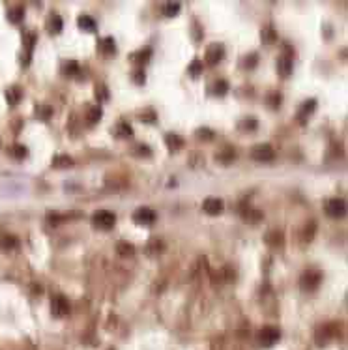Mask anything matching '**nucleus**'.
<instances>
[{
    "label": "nucleus",
    "instance_id": "nucleus-18",
    "mask_svg": "<svg viewBox=\"0 0 348 350\" xmlns=\"http://www.w3.org/2000/svg\"><path fill=\"white\" fill-rule=\"evenodd\" d=\"M150 55H152V49H150V47L139 49V51H135V53L131 55V60H135V62H146L148 58H150Z\"/></svg>",
    "mask_w": 348,
    "mask_h": 350
},
{
    "label": "nucleus",
    "instance_id": "nucleus-3",
    "mask_svg": "<svg viewBox=\"0 0 348 350\" xmlns=\"http://www.w3.org/2000/svg\"><path fill=\"white\" fill-rule=\"evenodd\" d=\"M275 156V150H273L272 144L268 143H260L257 146H253L251 150V158L257 159V161H270Z\"/></svg>",
    "mask_w": 348,
    "mask_h": 350
},
{
    "label": "nucleus",
    "instance_id": "nucleus-37",
    "mask_svg": "<svg viewBox=\"0 0 348 350\" xmlns=\"http://www.w3.org/2000/svg\"><path fill=\"white\" fill-rule=\"evenodd\" d=\"M137 154L148 156V154H150V146H148V144H137Z\"/></svg>",
    "mask_w": 348,
    "mask_h": 350
},
{
    "label": "nucleus",
    "instance_id": "nucleus-21",
    "mask_svg": "<svg viewBox=\"0 0 348 350\" xmlns=\"http://www.w3.org/2000/svg\"><path fill=\"white\" fill-rule=\"evenodd\" d=\"M23 15H25V10H23V6H15V8H12V10L8 12V17H10V21H12V23H19V21L23 19Z\"/></svg>",
    "mask_w": 348,
    "mask_h": 350
},
{
    "label": "nucleus",
    "instance_id": "nucleus-6",
    "mask_svg": "<svg viewBox=\"0 0 348 350\" xmlns=\"http://www.w3.org/2000/svg\"><path fill=\"white\" fill-rule=\"evenodd\" d=\"M292 60H294V56H292V53H290V49H287V51L277 58V69H279L281 77L290 75V71H292Z\"/></svg>",
    "mask_w": 348,
    "mask_h": 350
},
{
    "label": "nucleus",
    "instance_id": "nucleus-23",
    "mask_svg": "<svg viewBox=\"0 0 348 350\" xmlns=\"http://www.w3.org/2000/svg\"><path fill=\"white\" fill-rule=\"evenodd\" d=\"M116 133H118L120 137H131V135H133V128H131L128 122H120L118 124V128H116Z\"/></svg>",
    "mask_w": 348,
    "mask_h": 350
},
{
    "label": "nucleus",
    "instance_id": "nucleus-24",
    "mask_svg": "<svg viewBox=\"0 0 348 350\" xmlns=\"http://www.w3.org/2000/svg\"><path fill=\"white\" fill-rule=\"evenodd\" d=\"M266 240H268V244H272V246H279V244H283V232L272 230V232H268Z\"/></svg>",
    "mask_w": 348,
    "mask_h": 350
},
{
    "label": "nucleus",
    "instance_id": "nucleus-15",
    "mask_svg": "<svg viewBox=\"0 0 348 350\" xmlns=\"http://www.w3.org/2000/svg\"><path fill=\"white\" fill-rule=\"evenodd\" d=\"M210 90H212L213 94H217V96H223V94H226V90H228V82L225 79H215L212 82Z\"/></svg>",
    "mask_w": 348,
    "mask_h": 350
},
{
    "label": "nucleus",
    "instance_id": "nucleus-38",
    "mask_svg": "<svg viewBox=\"0 0 348 350\" xmlns=\"http://www.w3.org/2000/svg\"><path fill=\"white\" fill-rule=\"evenodd\" d=\"M234 156H236V152L232 150V148H226V152H225V154H221V156H219V159H232Z\"/></svg>",
    "mask_w": 348,
    "mask_h": 350
},
{
    "label": "nucleus",
    "instance_id": "nucleus-8",
    "mask_svg": "<svg viewBox=\"0 0 348 350\" xmlns=\"http://www.w3.org/2000/svg\"><path fill=\"white\" fill-rule=\"evenodd\" d=\"M225 56V47L221 45V43H212L210 47H208V51H206V62L208 64H217L221 58Z\"/></svg>",
    "mask_w": 348,
    "mask_h": 350
},
{
    "label": "nucleus",
    "instance_id": "nucleus-34",
    "mask_svg": "<svg viewBox=\"0 0 348 350\" xmlns=\"http://www.w3.org/2000/svg\"><path fill=\"white\" fill-rule=\"evenodd\" d=\"M200 69H202V62L198 60V58H195V60H193V64L189 66V73H193V75H198V73H200Z\"/></svg>",
    "mask_w": 348,
    "mask_h": 350
},
{
    "label": "nucleus",
    "instance_id": "nucleus-33",
    "mask_svg": "<svg viewBox=\"0 0 348 350\" xmlns=\"http://www.w3.org/2000/svg\"><path fill=\"white\" fill-rule=\"evenodd\" d=\"M197 137L198 139H212L213 137V131L210 128H198L197 130Z\"/></svg>",
    "mask_w": 348,
    "mask_h": 350
},
{
    "label": "nucleus",
    "instance_id": "nucleus-16",
    "mask_svg": "<svg viewBox=\"0 0 348 350\" xmlns=\"http://www.w3.org/2000/svg\"><path fill=\"white\" fill-rule=\"evenodd\" d=\"M47 28H49V32H55V34H58V32L62 30V19H60V15L51 14V17H49V21H47Z\"/></svg>",
    "mask_w": 348,
    "mask_h": 350
},
{
    "label": "nucleus",
    "instance_id": "nucleus-9",
    "mask_svg": "<svg viewBox=\"0 0 348 350\" xmlns=\"http://www.w3.org/2000/svg\"><path fill=\"white\" fill-rule=\"evenodd\" d=\"M314 109H316V99H313V97H311V99H305V101L301 103L300 109H298V120L303 124Z\"/></svg>",
    "mask_w": 348,
    "mask_h": 350
},
{
    "label": "nucleus",
    "instance_id": "nucleus-32",
    "mask_svg": "<svg viewBox=\"0 0 348 350\" xmlns=\"http://www.w3.org/2000/svg\"><path fill=\"white\" fill-rule=\"evenodd\" d=\"M96 96L99 97V101H103V99H107V97H109V92H107V86H105V84H97V86H96Z\"/></svg>",
    "mask_w": 348,
    "mask_h": 350
},
{
    "label": "nucleus",
    "instance_id": "nucleus-29",
    "mask_svg": "<svg viewBox=\"0 0 348 350\" xmlns=\"http://www.w3.org/2000/svg\"><path fill=\"white\" fill-rule=\"evenodd\" d=\"M180 12V4L178 2H167L163 6V14L165 15H174Z\"/></svg>",
    "mask_w": 348,
    "mask_h": 350
},
{
    "label": "nucleus",
    "instance_id": "nucleus-31",
    "mask_svg": "<svg viewBox=\"0 0 348 350\" xmlns=\"http://www.w3.org/2000/svg\"><path fill=\"white\" fill-rule=\"evenodd\" d=\"M281 99H283V97H281L279 92H273V94H270V96H268V103H270V107H273V109H277V107H279Z\"/></svg>",
    "mask_w": 348,
    "mask_h": 350
},
{
    "label": "nucleus",
    "instance_id": "nucleus-11",
    "mask_svg": "<svg viewBox=\"0 0 348 350\" xmlns=\"http://www.w3.org/2000/svg\"><path fill=\"white\" fill-rule=\"evenodd\" d=\"M260 339H262V343L266 344V346H270V344H273L279 339V331L275 328H264L262 333H260Z\"/></svg>",
    "mask_w": 348,
    "mask_h": 350
},
{
    "label": "nucleus",
    "instance_id": "nucleus-7",
    "mask_svg": "<svg viewBox=\"0 0 348 350\" xmlns=\"http://www.w3.org/2000/svg\"><path fill=\"white\" fill-rule=\"evenodd\" d=\"M223 208H225V202L221 199H217V197H208V199H204V202H202V210H204L206 213H210V215L221 213L223 212Z\"/></svg>",
    "mask_w": 348,
    "mask_h": 350
},
{
    "label": "nucleus",
    "instance_id": "nucleus-27",
    "mask_svg": "<svg viewBox=\"0 0 348 350\" xmlns=\"http://www.w3.org/2000/svg\"><path fill=\"white\" fill-rule=\"evenodd\" d=\"M12 156L15 159H23L27 156V146H23V144H14L12 146Z\"/></svg>",
    "mask_w": 348,
    "mask_h": 350
},
{
    "label": "nucleus",
    "instance_id": "nucleus-10",
    "mask_svg": "<svg viewBox=\"0 0 348 350\" xmlns=\"http://www.w3.org/2000/svg\"><path fill=\"white\" fill-rule=\"evenodd\" d=\"M68 300L64 298L62 294L58 296H53V313H55L56 316H64L66 313H68Z\"/></svg>",
    "mask_w": 348,
    "mask_h": 350
},
{
    "label": "nucleus",
    "instance_id": "nucleus-12",
    "mask_svg": "<svg viewBox=\"0 0 348 350\" xmlns=\"http://www.w3.org/2000/svg\"><path fill=\"white\" fill-rule=\"evenodd\" d=\"M97 47H99V51H101V53H107V55H110V53H114V51H116V43H114V40H112L110 36H105V38H101V40L97 41Z\"/></svg>",
    "mask_w": 348,
    "mask_h": 350
},
{
    "label": "nucleus",
    "instance_id": "nucleus-28",
    "mask_svg": "<svg viewBox=\"0 0 348 350\" xmlns=\"http://www.w3.org/2000/svg\"><path fill=\"white\" fill-rule=\"evenodd\" d=\"M240 128H242V130H255V128H257V118H255V116L242 118V122H240Z\"/></svg>",
    "mask_w": 348,
    "mask_h": 350
},
{
    "label": "nucleus",
    "instance_id": "nucleus-19",
    "mask_svg": "<svg viewBox=\"0 0 348 350\" xmlns=\"http://www.w3.org/2000/svg\"><path fill=\"white\" fill-rule=\"evenodd\" d=\"M53 165H55V167H71V165H73V159L69 158V156H66V154H58V156L53 158Z\"/></svg>",
    "mask_w": 348,
    "mask_h": 350
},
{
    "label": "nucleus",
    "instance_id": "nucleus-13",
    "mask_svg": "<svg viewBox=\"0 0 348 350\" xmlns=\"http://www.w3.org/2000/svg\"><path fill=\"white\" fill-rule=\"evenodd\" d=\"M165 143H167V146H169L171 150H178V148L184 146V139L180 137L178 133H167V135H165Z\"/></svg>",
    "mask_w": 348,
    "mask_h": 350
},
{
    "label": "nucleus",
    "instance_id": "nucleus-14",
    "mask_svg": "<svg viewBox=\"0 0 348 350\" xmlns=\"http://www.w3.org/2000/svg\"><path fill=\"white\" fill-rule=\"evenodd\" d=\"M77 25H79L82 30H88V32H94V30H96V21L92 19L90 15H79V17H77Z\"/></svg>",
    "mask_w": 348,
    "mask_h": 350
},
{
    "label": "nucleus",
    "instance_id": "nucleus-17",
    "mask_svg": "<svg viewBox=\"0 0 348 350\" xmlns=\"http://www.w3.org/2000/svg\"><path fill=\"white\" fill-rule=\"evenodd\" d=\"M116 251H118V255H122V257H131V255H135V246L130 244V242H120L116 246Z\"/></svg>",
    "mask_w": 348,
    "mask_h": 350
},
{
    "label": "nucleus",
    "instance_id": "nucleus-30",
    "mask_svg": "<svg viewBox=\"0 0 348 350\" xmlns=\"http://www.w3.org/2000/svg\"><path fill=\"white\" fill-rule=\"evenodd\" d=\"M0 246L4 247V249H14L17 246V238L15 236H4L2 242H0Z\"/></svg>",
    "mask_w": 348,
    "mask_h": 350
},
{
    "label": "nucleus",
    "instance_id": "nucleus-2",
    "mask_svg": "<svg viewBox=\"0 0 348 350\" xmlns=\"http://www.w3.org/2000/svg\"><path fill=\"white\" fill-rule=\"evenodd\" d=\"M322 274L318 270H305L300 277V285L303 290H314V288L320 285Z\"/></svg>",
    "mask_w": 348,
    "mask_h": 350
},
{
    "label": "nucleus",
    "instance_id": "nucleus-1",
    "mask_svg": "<svg viewBox=\"0 0 348 350\" xmlns=\"http://www.w3.org/2000/svg\"><path fill=\"white\" fill-rule=\"evenodd\" d=\"M92 225L97 226V228H103V230H109L116 225V215L109 210H99L92 215Z\"/></svg>",
    "mask_w": 348,
    "mask_h": 350
},
{
    "label": "nucleus",
    "instance_id": "nucleus-36",
    "mask_svg": "<svg viewBox=\"0 0 348 350\" xmlns=\"http://www.w3.org/2000/svg\"><path fill=\"white\" fill-rule=\"evenodd\" d=\"M262 38L266 41H272V40H275V32H273V28L272 27H268L264 32H262Z\"/></svg>",
    "mask_w": 348,
    "mask_h": 350
},
{
    "label": "nucleus",
    "instance_id": "nucleus-25",
    "mask_svg": "<svg viewBox=\"0 0 348 350\" xmlns=\"http://www.w3.org/2000/svg\"><path fill=\"white\" fill-rule=\"evenodd\" d=\"M257 60H259V55L257 53H251V55H246L244 58H242V66L246 69L249 68H255V64H257Z\"/></svg>",
    "mask_w": 348,
    "mask_h": 350
},
{
    "label": "nucleus",
    "instance_id": "nucleus-35",
    "mask_svg": "<svg viewBox=\"0 0 348 350\" xmlns=\"http://www.w3.org/2000/svg\"><path fill=\"white\" fill-rule=\"evenodd\" d=\"M144 79H146V77H144V69L143 68H139V69H135V71H133V81H135V82L143 84Z\"/></svg>",
    "mask_w": 348,
    "mask_h": 350
},
{
    "label": "nucleus",
    "instance_id": "nucleus-20",
    "mask_svg": "<svg viewBox=\"0 0 348 350\" xmlns=\"http://www.w3.org/2000/svg\"><path fill=\"white\" fill-rule=\"evenodd\" d=\"M6 96H8V101H10V105H15V103H17V101L21 99V96H23V92H21L19 86H12V88H8Z\"/></svg>",
    "mask_w": 348,
    "mask_h": 350
},
{
    "label": "nucleus",
    "instance_id": "nucleus-5",
    "mask_svg": "<svg viewBox=\"0 0 348 350\" xmlns=\"http://www.w3.org/2000/svg\"><path fill=\"white\" fill-rule=\"evenodd\" d=\"M133 221L137 225H152L156 221V212L152 208H137L133 213Z\"/></svg>",
    "mask_w": 348,
    "mask_h": 350
},
{
    "label": "nucleus",
    "instance_id": "nucleus-22",
    "mask_svg": "<svg viewBox=\"0 0 348 350\" xmlns=\"http://www.w3.org/2000/svg\"><path fill=\"white\" fill-rule=\"evenodd\" d=\"M101 107L99 105H92V107H88V122L90 124H96L99 118H101Z\"/></svg>",
    "mask_w": 348,
    "mask_h": 350
},
{
    "label": "nucleus",
    "instance_id": "nucleus-26",
    "mask_svg": "<svg viewBox=\"0 0 348 350\" xmlns=\"http://www.w3.org/2000/svg\"><path fill=\"white\" fill-rule=\"evenodd\" d=\"M64 73L66 75H77L79 73V64L75 60H69L64 64Z\"/></svg>",
    "mask_w": 348,
    "mask_h": 350
},
{
    "label": "nucleus",
    "instance_id": "nucleus-4",
    "mask_svg": "<svg viewBox=\"0 0 348 350\" xmlns=\"http://www.w3.org/2000/svg\"><path fill=\"white\" fill-rule=\"evenodd\" d=\"M324 208H326V213H328L329 217H342L344 212H346V202H344V199L335 197V199L326 200Z\"/></svg>",
    "mask_w": 348,
    "mask_h": 350
}]
</instances>
